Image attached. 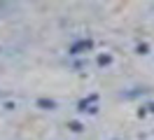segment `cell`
Listing matches in <instances>:
<instances>
[{"mask_svg": "<svg viewBox=\"0 0 154 140\" xmlns=\"http://www.w3.org/2000/svg\"><path fill=\"white\" fill-rule=\"evenodd\" d=\"M84 49H91V42H89V40H84V42H77V45L72 47V54H82Z\"/></svg>", "mask_w": 154, "mask_h": 140, "instance_id": "obj_1", "label": "cell"}, {"mask_svg": "<svg viewBox=\"0 0 154 140\" xmlns=\"http://www.w3.org/2000/svg\"><path fill=\"white\" fill-rule=\"evenodd\" d=\"M91 105H96V96H91L89 101H82V103H79V110H94Z\"/></svg>", "mask_w": 154, "mask_h": 140, "instance_id": "obj_2", "label": "cell"}, {"mask_svg": "<svg viewBox=\"0 0 154 140\" xmlns=\"http://www.w3.org/2000/svg\"><path fill=\"white\" fill-rule=\"evenodd\" d=\"M98 63H100V65H105V63H110V56H100V58H98Z\"/></svg>", "mask_w": 154, "mask_h": 140, "instance_id": "obj_3", "label": "cell"}, {"mask_svg": "<svg viewBox=\"0 0 154 140\" xmlns=\"http://www.w3.org/2000/svg\"><path fill=\"white\" fill-rule=\"evenodd\" d=\"M40 105H42V107H54V103H51V101H40Z\"/></svg>", "mask_w": 154, "mask_h": 140, "instance_id": "obj_4", "label": "cell"}, {"mask_svg": "<svg viewBox=\"0 0 154 140\" xmlns=\"http://www.w3.org/2000/svg\"><path fill=\"white\" fill-rule=\"evenodd\" d=\"M149 107H152V112H154V103H152V105H149Z\"/></svg>", "mask_w": 154, "mask_h": 140, "instance_id": "obj_5", "label": "cell"}]
</instances>
